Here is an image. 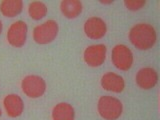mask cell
<instances>
[{
	"label": "cell",
	"mask_w": 160,
	"mask_h": 120,
	"mask_svg": "<svg viewBox=\"0 0 160 120\" xmlns=\"http://www.w3.org/2000/svg\"><path fill=\"white\" fill-rule=\"evenodd\" d=\"M129 41L139 50L151 49L157 41L155 28L149 23H138L131 27L129 31Z\"/></svg>",
	"instance_id": "6da1fadb"
},
{
	"label": "cell",
	"mask_w": 160,
	"mask_h": 120,
	"mask_svg": "<svg viewBox=\"0 0 160 120\" xmlns=\"http://www.w3.org/2000/svg\"><path fill=\"white\" fill-rule=\"evenodd\" d=\"M97 111L104 120H117L122 115L123 104L116 97L104 95L98 100Z\"/></svg>",
	"instance_id": "7a4b0ae2"
},
{
	"label": "cell",
	"mask_w": 160,
	"mask_h": 120,
	"mask_svg": "<svg viewBox=\"0 0 160 120\" xmlns=\"http://www.w3.org/2000/svg\"><path fill=\"white\" fill-rule=\"evenodd\" d=\"M59 32L58 23L55 20H47L33 29V40L38 44L45 45L51 43L57 37Z\"/></svg>",
	"instance_id": "3957f363"
},
{
	"label": "cell",
	"mask_w": 160,
	"mask_h": 120,
	"mask_svg": "<svg viewBox=\"0 0 160 120\" xmlns=\"http://www.w3.org/2000/svg\"><path fill=\"white\" fill-rule=\"evenodd\" d=\"M111 61L120 71H128L132 67L134 61L131 49L125 44L115 45L111 52Z\"/></svg>",
	"instance_id": "277c9868"
},
{
	"label": "cell",
	"mask_w": 160,
	"mask_h": 120,
	"mask_svg": "<svg viewBox=\"0 0 160 120\" xmlns=\"http://www.w3.org/2000/svg\"><path fill=\"white\" fill-rule=\"evenodd\" d=\"M21 88L26 96L36 99L43 96L46 91V82L39 75H27L22 79Z\"/></svg>",
	"instance_id": "5b68a950"
},
{
	"label": "cell",
	"mask_w": 160,
	"mask_h": 120,
	"mask_svg": "<svg viewBox=\"0 0 160 120\" xmlns=\"http://www.w3.org/2000/svg\"><path fill=\"white\" fill-rule=\"evenodd\" d=\"M28 27L27 24L22 20H17L9 26L6 38L8 43L15 48H20L24 46L27 40Z\"/></svg>",
	"instance_id": "8992f818"
},
{
	"label": "cell",
	"mask_w": 160,
	"mask_h": 120,
	"mask_svg": "<svg viewBox=\"0 0 160 120\" xmlns=\"http://www.w3.org/2000/svg\"><path fill=\"white\" fill-rule=\"evenodd\" d=\"M107 47L104 44H93L84 50V61L90 67H99L105 62Z\"/></svg>",
	"instance_id": "52a82bcc"
},
{
	"label": "cell",
	"mask_w": 160,
	"mask_h": 120,
	"mask_svg": "<svg viewBox=\"0 0 160 120\" xmlns=\"http://www.w3.org/2000/svg\"><path fill=\"white\" fill-rule=\"evenodd\" d=\"M85 35L93 40L101 39L107 32V25L105 21L98 16H92L88 18L84 23Z\"/></svg>",
	"instance_id": "ba28073f"
},
{
	"label": "cell",
	"mask_w": 160,
	"mask_h": 120,
	"mask_svg": "<svg viewBox=\"0 0 160 120\" xmlns=\"http://www.w3.org/2000/svg\"><path fill=\"white\" fill-rule=\"evenodd\" d=\"M158 73L152 67H143L137 72L135 76V81L138 87L144 90L152 89L158 83Z\"/></svg>",
	"instance_id": "9c48e42d"
},
{
	"label": "cell",
	"mask_w": 160,
	"mask_h": 120,
	"mask_svg": "<svg viewBox=\"0 0 160 120\" xmlns=\"http://www.w3.org/2000/svg\"><path fill=\"white\" fill-rule=\"evenodd\" d=\"M101 86L104 90L113 93H121L125 88V81L121 75L107 72L101 77Z\"/></svg>",
	"instance_id": "30bf717a"
},
{
	"label": "cell",
	"mask_w": 160,
	"mask_h": 120,
	"mask_svg": "<svg viewBox=\"0 0 160 120\" xmlns=\"http://www.w3.org/2000/svg\"><path fill=\"white\" fill-rule=\"evenodd\" d=\"M3 106L7 115L12 118L20 116L24 111V102L17 94H8L3 99Z\"/></svg>",
	"instance_id": "8fae6325"
},
{
	"label": "cell",
	"mask_w": 160,
	"mask_h": 120,
	"mask_svg": "<svg viewBox=\"0 0 160 120\" xmlns=\"http://www.w3.org/2000/svg\"><path fill=\"white\" fill-rule=\"evenodd\" d=\"M83 4L79 0H63L60 3V11L64 17L74 19L82 13Z\"/></svg>",
	"instance_id": "7c38bea8"
},
{
	"label": "cell",
	"mask_w": 160,
	"mask_h": 120,
	"mask_svg": "<svg viewBox=\"0 0 160 120\" xmlns=\"http://www.w3.org/2000/svg\"><path fill=\"white\" fill-rule=\"evenodd\" d=\"M24 3L22 0H2L0 2V12L3 16L13 18L22 12Z\"/></svg>",
	"instance_id": "4fadbf2b"
},
{
	"label": "cell",
	"mask_w": 160,
	"mask_h": 120,
	"mask_svg": "<svg viewBox=\"0 0 160 120\" xmlns=\"http://www.w3.org/2000/svg\"><path fill=\"white\" fill-rule=\"evenodd\" d=\"M75 110L71 104L60 102L53 107L52 119L53 120H74Z\"/></svg>",
	"instance_id": "5bb4252c"
},
{
	"label": "cell",
	"mask_w": 160,
	"mask_h": 120,
	"mask_svg": "<svg viewBox=\"0 0 160 120\" xmlns=\"http://www.w3.org/2000/svg\"><path fill=\"white\" fill-rule=\"evenodd\" d=\"M47 5L42 1H32L28 5V14L33 20H41L47 15Z\"/></svg>",
	"instance_id": "9a60e30c"
},
{
	"label": "cell",
	"mask_w": 160,
	"mask_h": 120,
	"mask_svg": "<svg viewBox=\"0 0 160 120\" xmlns=\"http://www.w3.org/2000/svg\"><path fill=\"white\" fill-rule=\"evenodd\" d=\"M145 4H146L145 0H125L124 1L125 7L130 11H138L145 6Z\"/></svg>",
	"instance_id": "2e32d148"
},
{
	"label": "cell",
	"mask_w": 160,
	"mask_h": 120,
	"mask_svg": "<svg viewBox=\"0 0 160 120\" xmlns=\"http://www.w3.org/2000/svg\"><path fill=\"white\" fill-rule=\"evenodd\" d=\"M2 30H3V24L1 22V20H0V34L2 33Z\"/></svg>",
	"instance_id": "e0dca14e"
},
{
	"label": "cell",
	"mask_w": 160,
	"mask_h": 120,
	"mask_svg": "<svg viewBox=\"0 0 160 120\" xmlns=\"http://www.w3.org/2000/svg\"><path fill=\"white\" fill-rule=\"evenodd\" d=\"M102 4H111L113 3V1H100Z\"/></svg>",
	"instance_id": "ac0fdd59"
},
{
	"label": "cell",
	"mask_w": 160,
	"mask_h": 120,
	"mask_svg": "<svg viewBox=\"0 0 160 120\" xmlns=\"http://www.w3.org/2000/svg\"><path fill=\"white\" fill-rule=\"evenodd\" d=\"M1 114H2V111H1V109H0V116H1Z\"/></svg>",
	"instance_id": "d6986e66"
}]
</instances>
